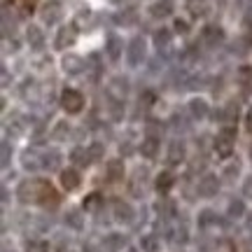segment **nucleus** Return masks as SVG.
<instances>
[{"label":"nucleus","mask_w":252,"mask_h":252,"mask_svg":"<svg viewBox=\"0 0 252 252\" xmlns=\"http://www.w3.org/2000/svg\"><path fill=\"white\" fill-rule=\"evenodd\" d=\"M17 196L21 203H56L59 201V196L54 194V189H52V185L45 180H26L19 185V191Z\"/></svg>","instance_id":"1"},{"label":"nucleus","mask_w":252,"mask_h":252,"mask_svg":"<svg viewBox=\"0 0 252 252\" xmlns=\"http://www.w3.org/2000/svg\"><path fill=\"white\" fill-rule=\"evenodd\" d=\"M61 108L65 110V112H70V115L80 112V110L84 108V98H82V94L80 91H75V89H65L61 94Z\"/></svg>","instance_id":"2"},{"label":"nucleus","mask_w":252,"mask_h":252,"mask_svg":"<svg viewBox=\"0 0 252 252\" xmlns=\"http://www.w3.org/2000/svg\"><path fill=\"white\" fill-rule=\"evenodd\" d=\"M234 128H224L222 133L217 135V140H215V150L220 157H229V154L234 152Z\"/></svg>","instance_id":"3"},{"label":"nucleus","mask_w":252,"mask_h":252,"mask_svg":"<svg viewBox=\"0 0 252 252\" xmlns=\"http://www.w3.org/2000/svg\"><path fill=\"white\" fill-rule=\"evenodd\" d=\"M126 59L131 65H140L145 59V40L143 37H133L131 45H128V52H126Z\"/></svg>","instance_id":"4"},{"label":"nucleus","mask_w":252,"mask_h":252,"mask_svg":"<svg viewBox=\"0 0 252 252\" xmlns=\"http://www.w3.org/2000/svg\"><path fill=\"white\" fill-rule=\"evenodd\" d=\"M217 189H220V180H217L215 175H203L201 182H198V194L201 196H215Z\"/></svg>","instance_id":"5"},{"label":"nucleus","mask_w":252,"mask_h":252,"mask_svg":"<svg viewBox=\"0 0 252 252\" xmlns=\"http://www.w3.org/2000/svg\"><path fill=\"white\" fill-rule=\"evenodd\" d=\"M115 220L122 222V224H124V222H131V220H133V208L128 206V203H124V201H117V203H115Z\"/></svg>","instance_id":"6"},{"label":"nucleus","mask_w":252,"mask_h":252,"mask_svg":"<svg viewBox=\"0 0 252 252\" xmlns=\"http://www.w3.org/2000/svg\"><path fill=\"white\" fill-rule=\"evenodd\" d=\"M42 19H45V24H56L61 19V5L59 2H47L45 9H42Z\"/></svg>","instance_id":"7"},{"label":"nucleus","mask_w":252,"mask_h":252,"mask_svg":"<svg viewBox=\"0 0 252 252\" xmlns=\"http://www.w3.org/2000/svg\"><path fill=\"white\" fill-rule=\"evenodd\" d=\"M105 52H108V56L112 59V61H117L119 56H122V52H124V42H122L117 35H110V37H108V47H105Z\"/></svg>","instance_id":"8"},{"label":"nucleus","mask_w":252,"mask_h":252,"mask_svg":"<svg viewBox=\"0 0 252 252\" xmlns=\"http://www.w3.org/2000/svg\"><path fill=\"white\" fill-rule=\"evenodd\" d=\"M80 182H82V180H80V173H77V171L68 168V171L61 173V185H63L65 189H70V191H72V189L80 187Z\"/></svg>","instance_id":"9"},{"label":"nucleus","mask_w":252,"mask_h":252,"mask_svg":"<svg viewBox=\"0 0 252 252\" xmlns=\"http://www.w3.org/2000/svg\"><path fill=\"white\" fill-rule=\"evenodd\" d=\"M75 42V28L72 26H65L59 31V37H56V47L59 49H65L68 45H72Z\"/></svg>","instance_id":"10"},{"label":"nucleus","mask_w":252,"mask_h":252,"mask_svg":"<svg viewBox=\"0 0 252 252\" xmlns=\"http://www.w3.org/2000/svg\"><path fill=\"white\" fill-rule=\"evenodd\" d=\"M150 12H152V17H157V19L168 17L173 12V2L171 0H159V2H154L152 7H150Z\"/></svg>","instance_id":"11"},{"label":"nucleus","mask_w":252,"mask_h":252,"mask_svg":"<svg viewBox=\"0 0 252 252\" xmlns=\"http://www.w3.org/2000/svg\"><path fill=\"white\" fill-rule=\"evenodd\" d=\"M166 159H168V163H180L182 159H185V145L178 143V140L171 143L168 145V157H166Z\"/></svg>","instance_id":"12"},{"label":"nucleus","mask_w":252,"mask_h":252,"mask_svg":"<svg viewBox=\"0 0 252 252\" xmlns=\"http://www.w3.org/2000/svg\"><path fill=\"white\" fill-rule=\"evenodd\" d=\"M189 112H191L194 119H203L208 115V103L203 98H194L189 103Z\"/></svg>","instance_id":"13"},{"label":"nucleus","mask_w":252,"mask_h":252,"mask_svg":"<svg viewBox=\"0 0 252 252\" xmlns=\"http://www.w3.org/2000/svg\"><path fill=\"white\" fill-rule=\"evenodd\" d=\"M63 68H65V72H70V75H77V72H82V68H84V63H82L80 56L68 54L65 59H63Z\"/></svg>","instance_id":"14"},{"label":"nucleus","mask_w":252,"mask_h":252,"mask_svg":"<svg viewBox=\"0 0 252 252\" xmlns=\"http://www.w3.org/2000/svg\"><path fill=\"white\" fill-rule=\"evenodd\" d=\"M70 159H72V163H77V166H89V163L94 161L89 150H84V147H75L70 154Z\"/></svg>","instance_id":"15"},{"label":"nucleus","mask_w":252,"mask_h":252,"mask_svg":"<svg viewBox=\"0 0 252 252\" xmlns=\"http://www.w3.org/2000/svg\"><path fill=\"white\" fill-rule=\"evenodd\" d=\"M21 161H24V168H26V171H37V168L42 166V159H40L35 152H31V150H28V152H24Z\"/></svg>","instance_id":"16"},{"label":"nucleus","mask_w":252,"mask_h":252,"mask_svg":"<svg viewBox=\"0 0 252 252\" xmlns=\"http://www.w3.org/2000/svg\"><path fill=\"white\" fill-rule=\"evenodd\" d=\"M157 150H159V140L157 138H145L143 145H140V152H143V157H147V159H152L154 154H157Z\"/></svg>","instance_id":"17"},{"label":"nucleus","mask_w":252,"mask_h":252,"mask_svg":"<svg viewBox=\"0 0 252 252\" xmlns=\"http://www.w3.org/2000/svg\"><path fill=\"white\" fill-rule=\"evenodd\" d=\"M124 178V163L122 161H110L108 163V180H112V182H117V180H122Z\"/></svg>","instance_id":"18"},{"label":"nucleus","mask_w":252,"mask_h":252,"mask_svg":"<svg viewBox=\"0 0 252 252\" xmlns=\"http://www.w3.org/2000/svg\"><path fill=\"white\" fill-rule=\"evenodd\" d=\"M124 245H126V238L122 234H112V236L105 238V248H108V252H119Z\"/></svg>","instance_id":"19"},{"label":"nucleus","mask_w":252,"mask_h":252,"mask_svg":"<svg viewBox=\"0 0 252 252\" xmlns=\"http://www.w3.org/2000/svg\"><path fill=\"white\" fill-rule=\"evenodd\" d=\"M26 37H28V45L35 47V49H40V47H42V42H45V37H42V33H40V28H35V26L28 28Z\"/></svg>","instance_id":"20"},{"label":"nucleus","mask_w":252,"mask_h":252,"mask_svg":"<svg viewBox=\"0 0 252 252\" xmlns=\"http://www.w3.org/2000/svg\"><path fill=\"white\" fill-rule=\"evenodd\" d=\"M173 182H175V178H173V173L163 171L161 175L157 178V189H159V191H168V189L173 187Z\"/></svg>","instance_id":"21"},{"label":"nucleus","mask_w":252,"mask_h":252,"mask_svg":"<svg viewBox=\"0 0 252 252\" xmlns=\"http://www.w3.org/2000/svg\"><path fill=\"white\" fill-rule=\"evenodd\" d=\"M203 40H206L208 45H215V42L222 40V31H220L217 26H208L206 31H203Z\"/></svg>","instance_id":"22"},{"label":"nucleus","mask_w":252,"mask_h":252,"mask_svg":"<svg viewBox=\"0 0 252 252\" xmlns=\"http://www.w3.org/2000/svg\"><path fill=\"white\" fill-rule=\"evenodd\" d=\"M140 248H143V252H159L157 236H143V238H140Z\"/></svg>","instance_id":"23"},{"label":"nucleus","mask_w":252,"mask_h":252,"mask_svg":"<svg viewBox=\"0 0 252 252\" xmlns=\"http://www.w3.org/2000/svg\"><path fill=\"white\" fill-rule=\"evenodd\" d=\"M65 222L72 226V229H82L84 226V222H82V213L80 210H70L68 215H65Z\"/></svg>","instance_id":"24"},{"label":"nucleus","mask_w":252,"mask_h":252,"mask_svg":"<svg viewBox=\"0 0 252 252\" xmlns=\"http://www.w3.org/2000/svg\"><path fill=\"white\" fill-rule=\"evenodd\" d=\"M243 213H245L243 201H231V203H229V217L238 220V217H243Z\"/></svg>","instance_id":"25"},{"label":"nucleus","mask_w":252,"mask_h":252,"mask_svg":"<svg viewBox=\"0 0 252 252\" xmlns=\"http://www.w3.org/2000/svg\"><path fill=\"white\" fill-rule=\"evenodd\" d=\"M168 42H171V33H168V31H157V33H154V45L157 47H166L168 45Z\"/></svg>","instance_id":"26"},{"label":"nucleus","mask_w":252,"mask_h":252,"mask_svg":"<svg viewBox=\"0 0 252 252\" xmlns=\"http://www.w3.org/2000/svg\"><path fill=\"white\" fill-rule=\"evenodd\" d=\"M26 252H47V243L40 238H33L26 243Z\"/></svg>","instance_id":"27"},{"label":"nucleus","mask_w":252,"mask_h":252,"mask_svg":"<svg viewBox=\"0 0 252 252\" xmlns=\"http://www.w3.org/2000/svg\"><path fill=\"white\" fill-rule=\"evenodd\" d=\"M238 82H241V84H252V68L250 65H243V68L238 70Z\"/></svg>","instance_id":"28"},{"label":"nucleus","mask_w":252,"mask_h":252,"mask_svg":"<svg viewBox=\"0 0 252 252\" xmlns=\"http://www.w3.org/2000/svg\"><path fill=\"white\" fill-rule=\"evenodd\" d=\"M59 161H61V157L56 152H52V154H47L45 159H42V166H47V168H54V166H59Z\"/></svg>","instance_id":"29"},{"label":"nucleus","mask_w":252,"mask_h":252,"mask_svg":"<svg viewBox=\"0 0 252 252\" xmlns=\"http://www.w3.org/2000/svg\"><path fill=\"white\" fill-rule=\"evenodd\" d=\"M98 203H100L98 194H91V196L84 198V208H87V210H96V208H98Z\"/></svg>","instance_id":"30"},{"label":"nucleus","mask_w":252,"mask_h":252,"mask_svg":"<svg viewBox=\"0 0 252 252\" xmlns=\"http://www.w3.org/2000/svg\"><path fill=\"white\" fill-rule=\"evenodd\" d=\"M213 220H215V213H213V210H203V213L198 215V224H201V226H208L210 222H213Z\"/></svg>","instance_id":"31"},{"label":"nucleus","mask_w":252,"mask_h":252,"mask_svg":"<svg viewBox=\"0 0 252 252\" xmlns=\"http://www.w3.org/2000/svg\"><path fill=\"white\" fill-rule=\"evenodd\" d=\"M173 241H175V243H185V241H187V229H185V226H178V229L173 231Z\"/></svg>","instance_id":"32"},{"label":"nucleus","mask_w":252,"mask_h":252,"mask_svg":"<svg viewBox=\"0 0 252 252\" xmlns=\"http://www.w3.org/2000/svg\"><path fill=\"white\" fill-rule=\"evenodd\" d=\"M89 154H91V159H100V157H103V147H100L98 143H94L89 147Z\"/></svg>","instance_id":"33"},{"label":"nucleus","mask_w":252,"mask_h":252,"mask_svg":"<svg viewBox=\"0 0 252 252\" xmlns=\"http://www.w3.org/2000/svg\"><path fill=\"white\" fill-rule=\"evenodd\" d=\"M187 21H182V19H178V21H175V31H180V33H187Z\"/></svg>","instance_id":"34"},{"label":"nucleus","mask_w":252,"mask_h":252,"mask_svg":"<svg viewBox=\"0 0 252 252\" xmlns=\"http://www.w3.org/2000/svg\"><path fill=\"white\" fill-rule=\"evenodd\" d=\"M65 131H68V126H65V124H59V128L54 131V135H56V138H65Z\"/></svg>","instance_id":"35"},{"label":"nucleus","mask_w":252,"mask_h":252,"mask_svg":"<svg viewBox=\"0 0 252 252\" xmlns=\"http://www.w3.org/2000/svg\"><path fill=\"white\" fill-rule=\"evenodd\" d=\"M7 161H9V147L2 145V166H7Z\"/></svg>","instance_id":"36"},{"label":"nucleus","mask_w":252,"mask_h":252,"mask_svg":"<svg viewBox=\"0 0 252 252\" xmlns=\"http://www.w3.org/2000/svg\"><path fill=\"white\" fill-rule=\"evenodd\" d=\"M245 126H248V128L252 131V108L248 110V115H245Z\"/></svg>","instance_id":"37"},{"label":"nucleus","mask_w":252,"mask_h":252,"mask_svg":"<svg viewBox=\"0 0 252 252\" xmlns=\"http://www.w3.org/2000/svg\"><path fill=\"white\" fill-rule=\"evenodd\" d=\"M245 194H248V196H252V180H248V185H245Z\"/></svg>","instance_id":"38"},{"label":"nucleus","mask_w":252,"mask_h":252,"mask_svg":"<svg viewBox=\"0 0 252 252\" xmlns=\"http://www.w3.org/2000/svg\"><path fill=\"white\" fill-rule=\"evenodd\" d=\"M110 2H115V5H119V2H126V0H110Z\"/></svg>","instance_id":"39"},{"label":"nucleus","mask_w":252,"mask_h":252,"mask_svg":"<svg viewBox=\"0 0 252 252\" xmlns=\"http://www.w3.org/2000/svg\"><path fill=\"white\" fill-rule=\"evenodd\" d=\"M250 159H252V147H250Z\"/></svg>","instance_id":"40"},{"label":"nucleus","mask_w":252,"mask_h":252,"mask_svg":"<svg viewBox=\"0 0 252 252\" xmlns=\"http://www.w3.org/2000/svg\"><path fill=\"white\" fill-rule=\"evenodd\" d=\"M131 252H133V250H131Z\"/></svg>","instance_id":"41"}]
</instances>
